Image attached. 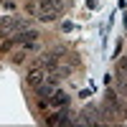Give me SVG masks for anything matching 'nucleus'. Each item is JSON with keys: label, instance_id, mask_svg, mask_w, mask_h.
<instances>
[{"label": "nucleus", "instance_id": "7ed1b4c3", "mask_svg": "<svg viewBox=\"0 0 127 127\" xmlns=\"http://www.w3.org/2000/svg\"><path fill=\"white\" fill-rule=\"evenodd\" d=\"M46 122H48V125H76V117L69 114L66 107H59V109H54V112L48 114Z\"/></svg>", "mask_w": 127, "mask_h": 127}, {"label": "nucleus", "instance_id": "6e6552de", "mask_svg": "<svg viewBox=\"0 0 127 127\" xmlns=\"http://www.w3.org/2000/svg\"><path fill=\"white\" fill-rule=\"evenodd\" d=\"M114 84H117V94L120 97H127V76L125 74H117V76H114Z\"/></svg>", "mask_w": 127, "mask_h": 127}, {"label": "nucleus", "instance_id": "1a4fd4ad", "mask_svg": "<svg viewBox=\"0 0 127 127\" xmlns=\"http://www.w3.org/2000/svg\"><path fill=\"white\" fill-rule=\"evenodd\" d=\"M26 56H28V51H26V48H20V51H13V54H10V61H13V64H23Z\"/></svg>", "mask_w": 127, "mask_h": 127}, {"label": "nucleus", "instance_id": "20e7f679", "mask_svg": "<svg viewBox=\"0 0 127 127\" xmlns=\"http://www.w3.org/2000/svg\"><path fill=\"white\" fill-rule=\"evenodd\" d=\"M76 125H99V107L97 104H87L76 117Z\"/></svg>", "mask_w": 127, "mask_h": 127}, {"label": "nucleus", "instance_id": "9d476101", "mask_svg": "<svg viewBox=\"0 0 127 127\" xmlns=\"http://www.w3.org/2000/svg\"><path fill=\"white\" fill-rule=\"evenodd\" d=\"M117 74H125V76H127V56H122L117 61Z\"/></svg>", "mask_w": 127, "mask_h": 127}, {"label": "nucleus", "instance_id": "f03ea898", "mask_svg": "<svg viewBox=\"0 0 127 127\" xmlns=\"http://www.w3.org/2000/svg\"><path fill=\"white\" fill-rule=\"evenodd\" d=\"M104 102H107L109 107L117 112V120H125V117H127V107H125V102L120 99V94L114 92V89H107V94H104Z\"/></svg>", "mask_w": 127, "mask_h": 127}, {"label": "nucleus", "instance_id": "0eeeda50", "mask_svg": "<svg viewBox=\"0 0 127 127\" xmlns=\"http://www.w3.org/2000/svg\"><path fill=\"white\" fill-rule=\"evenodd\" d=\"M69 94L64 92V89H56L54 94L48 97V104H51V109H59V107H69Z\"/></svg>", "mask_w": 127, "mask_h": 127}, {"label": "nucleus", "instance_id": "39448f33", "mask_svg": "<svg viewBox=\"0 0 127 127\" xmlns=\"http://www.w3.org/2000/svg\"><path fill=\"white\" fill-rule=\"evenodd\" d=\"M38 36H41L38 31L28 26V28L18 31V33H15V36H10V38H13V43H15V46H26V43H36V41H38Z\"/></svg>", "mask_w": 127, "mask_h": 127}, {"label": "nucleus", "instance_id": "f257e3e1", "mask_svg": "<svg viewBox=\"0 0 127 127\" xmlns=\"http://www.w3.org/2000/svg\"><path fill=\"white\" fill-rule=\"evenodd\" d=\"M46 76H48V69L46 66H41V64H33L28 71H26V84L31 89H36L38 84H43L46 81Z\"/></svg>", "mask_w": 127, "mask_h": 127}, {"label": "nucleus", "instance_id": "423d86ee", "mask_svg": "<svg viewBox=\"0 0 127 127\" xmlns=\"http://www.w3.org/2000/svg\"><path fill=\"white\" fill-rule=\"evenodd\" d=\"M59 15H61V10L54 8V5H38V10H36V18L41 23H54Z\"/></svg>", "mask_w": 127, "mask_h": 127}]
</instances>
